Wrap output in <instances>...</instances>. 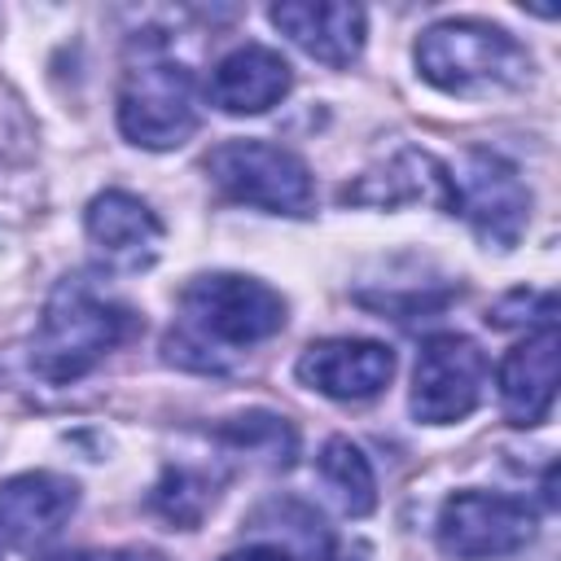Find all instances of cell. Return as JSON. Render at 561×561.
I'll return each instance as SVG.
<instances>
[{
  "label": "cell",
  "instance_id": "cell-12",
  "mask_svg": "<svg viewBox=\"0 0 561 561\" xmlns=\"http://www.w3.org/2000/svg\"><path fill=\"white\" fill-rule=\"evenodd\" d=\"M272 26L298 44L307 57L324 66H351L364 53L368 35V13L359 4H337V0H285L267 9Z\"/></svg>",
  "mask_w": 561,
  "mask_h": 561
},
{
  "label": "cell",
  "instance_id": "cell-11",
  "mask_svg": "<svg viewBox=\"0 0 561 561\" xmlns=\"http://www.w3.org/2000/svg\"><path fill=\"white\" fill-rule=\"evenodd\" d=\"M88 241L105 254L114 272H145L158 263L162 250V219L127 188H105L83 210Z\"/></svg>",
  "mask_w": 561,
  "mask_h": 561
},
{
  "label": "cell",
  "instance_id": "cell-13",
  "mask_svg": "<svg viewBox=\"0 0 561 561\" xmlns=\"http://www.w3.org/2000/svg\"><path fill=\"white\" fill-rule=\"evenodd\" d=\"M342 202L355 206H403V202H425L447 215H456V188H451V167L438 162L425 149H399L381 167L364 171L355 184L342 188Z\"/></svg>",
  "mask_w": 561,
  "mask_h": 561
},
{
  "label": "cell",
  "instance_id": "cell-16",
  "mask_svg": "<svg viewBox=\"0 0 561 561\" xmlns=\"http://www.w3.org/2000/svg\"><path fill=\"white\" fill-rule=\"evenodd\" d=\"M316 473L324 482V491L333 495V504L346 513V517H368L377 508V473L364 456L359 443L351 438H329L316 456Z\"/></svg>",
  "mask_w": 561,
  "mask_h": 561
},
{
  "label": "cell",
  "instance_id": "cell-4",
  "mask_svg": "<svg viewBox=\"0 0 561 561\" xmlns=\"http://www.w3.org/2000/svg\"><path fill=\"white\" fill-rule=\"evenodd\" d=\"M202 127L197 79L184 61L140 57L118 83V131L140 149H180Z\"/></svg>",
  "mask_w": 561,
  "mask_h": 561
},
{
  "label": "cell",
  "instance_id": "cell-19",
  "mask_svg": "<svg viewBox=\"0 0 561 561\" xmlns=\"http://www.w3.org/2000/svg\"><path fill=\"white\" fill-rule=\"evenodd\" d=\"M39 561H131V552H123V548H75V552H48Z\"/></svg>",
  "mask_w": 561,
  "mask_h": 561
},
{
  "label": "cell",
  "instance_id": "cell-2",
  "mask_svg": "<svg viewBox=\"0 0 561 561\" xmlns=\"http://www.w3.org/2000/svg\"><path fill=\"white\" fill-rule=\"evenodd\" d=\"M136 329L140 316L101 280H92L88 272L61 276L31 337V368L53 386H70L88 377L127 337H136Z\"/></svg>",
  "mask_w": 561,
  "mask_h": 561
},
{
  "label": "cell",
  "instance_id": "cell-20",
  "mask_svg": "<svg viewBox=\"0 0 561 561\" xmlns=\"http://www.w3.org/2000/svg\"><path fill=\"white\" fill-rule=\"evenodd\" d=\"M224 561H294V557L285 548H276V543H245V548L228 552Z\"/></svg>",
  "mask_w": 561,
  "mask_h": 561
},
{
  "label": "cell",
  "instance_id": "cell-10",
  "mask_svg": "<svg viewBox=\"0 0 561 561\" xmlns=\"http://www.w3.org/2000/svg\"><path fill=\"white\" fill-rule=\"evenodd\" d=\"M79 508V482L53 469L13 473L0 482V543L35 548L53 539Z\"/></svg>",
  "mask_w": 561,
  "mask_h": 561
},
{
  "label": "cell",
  "instance_id": "cell-15",
  "mask_svg": "<svg viewBox=\"0 0 561 561\" xmlns=\"http://www.w3.org/2000/svg\"><path fill=\"white\" fill-rule=\"evenodd\" d=\"M294 88L289 61L267 44H237L210 70L206 101L224 114H263Z\"/></svg>",
  "mask_w": 561,
  "mask_h": 561
},
{
  "label": "cell",
  "instance_id": "cell-5",
  "mask_svg": "<svg viewBox=\"0 0 561 561\" xmlns=\"http://www.w3.org/2000/svg\"><path fill=\"white\" fill-rule=\"evenodd\" d=\"M206 175L210 184L254 210L267 215H311L316 206V184L307 162L272 140H224L206 153Z\"/></svg>",
  "mask_w": 561,
  "mask_h": 561
},
{
  "label": "cell",
  "instance_id": "cell-7",
  "mask_svg": "<svg viewBox=\"0 0 561 561\" xmlns=\"http://www.w3.org/2000/svg\"><path fill=\"white\" fill-rule=\"evenodd\" d=\"M486 355L473 337L465 333H434L416 351L412 368V416L421 425H456L465 421L486 390Z\"/></svg>",
  "mask_w": 561,
  "mask_h": 561
},
{
  "label": "cell",
  "instance_id": "cell-14",
  "mask_svg": "<svg viewBox=\"0 0 561 561\" xmlns=\"http://www.w3.org/2000/svg\"><path fill=\"white\" fill-rule=\"evenodd\" d=\"M500 412L508 425H539L557 399V324L526 333L495 368Z\"/></svg>",
  "mask_w": 561,
  "mask_h": 561
},
{
  "label": "cell",
  "instance_id": "cell-3",
  "mask_svg": "<svg viewBox=\"0 0 561 561\" xmlns=\"http://www.w3.org/2000/svg\"><path fill=\"white\" fill-rule=\"evenodd\" d=\"M412 57H416L421 79L447 96L517 92L535 70V57L517 35H508L495 22H478V18L434 22L430 31H421Z\"/></svg>",
  "mask_w": 561,
  "mask_h": 561
},
{
  "label": "cell",
  "instance_id": "cell-18",
  "mask_svg": "<svg viewBox=\"0 0 561 561\" xmlns=\"http://www.w3.org/2000/svg\"><path fill=\"white\" fill-rule=\"evenodd\" d=\"M210 504H215V478L206 469H193V465L162 469V478L149 491V508L180 530H193L210 513Z\"/></svg>",
  "mask_w": 561,
  "mask_h": 561
},
{
  "label": "cell",
  "instance_id": "cell-21",
  "mask_svg": "<svg viewBox=\"0 0 561 561\" xmlns=\"http://www.w3.org/2000/svg\"><path fill=\"white\" fill-rule=\"evenodd\" d=\"M311 561H359V552H351V548H342L337 539H324L316 552H311Z\"/></svg>",
  "mask_w": 561,
  "mask_h": 561
},
{
  "label": "cell",
  "instance_id": "cell-8",
  "mask_svg": "<svg viewBox=\"0 0 561 561\" xmlns=\"http://www.w3.org/2000/svg\"><path fill=\"white\" fill-rule=\"evenodd\" d=\"M456 188V215L469 219L482 245L513 250L530 224V188L522 184V171L491 153V149H469L460 171H451Z\"/></svg>",
  "mask_w": 561,
  "mask_h": 561
},
{
  "label": "cell",
  "instance_id": "cell-17",
  "mask_svg": "<svg viewBox=\"0 0 561 561\" xmlns=\"http://www.w3.org/2000/svg\"><path fill=\"white\" fill-rule=\"evenodd\" d=\"M215 438L232 456H245V460H254L263 469H289L294 456H298V434L276 412H241V416L224 421L215 430Z\"/></svg>",
  "mask_w": 561,
  "mask_h": 561
},
{
  "label": "cell",
  "instance_id": "cell-1",
  "mask_svg": "<svg viewBox=\"0 0 561 561\" xmlns=\"http://www.w3.org/2000/svg\"><path fill=\"white\" fill-rule=\"evenodd\" d=\"M289 320L285 298L245 272H206L180 289V316L162 351L171 364L224 373L232 355L276 337Z\"/></svg>",
  "mask_w": 561,
  "mask_h": 561
},
{
  "label": "cell",
  "instance_id": "cell-6",
  "mask_svg": "<svg viewBox=\"0 0 561 561\" xmlns=\"http://www.w3.org/2000/svg\"><path fill=\"white\" fill-rule=\"evenodd\" d=\"M539 530V517L526 500L500 495V491H478L465 486L443 500L434 535L438 548L456 561H495L522 552Z\"/></svg>",
  "mask_w": 561,
  "mask_h": 561
},
{
  "label": "cell",
  "instance_id": "cell-9",
  "mask_svg": "<svg viewBox=\"0 0 561 561\" xmlns=\"http://www.w3.org/2000/svg\"><path fill=\"white\" fill-rule=\"evenodd\" d=\"M294 373L307 390H316L324 399L364 403L390 386L394 351L386 342H373V337H324L298 355Z\"/></svg>",
  "mask_w": 561,
  "mask_h": 561
}]
</instances>
